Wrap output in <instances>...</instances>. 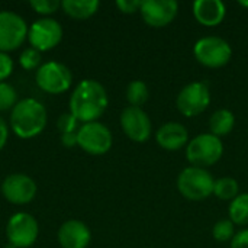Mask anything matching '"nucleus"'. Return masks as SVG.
<instances>
[{"label": "nucleus", "instance_id": "31", "mask_svg": "<svg viewBox=\"0 0 248 248\" xmlns=\"http://www.w3.org/2000/svg\"><path fill=\"white\" fill-rule=\"evenodd\" d=\"M7 138H9V126L6 124V121L0 116V151L4 148Z\"/></svg>", "mask_w": 248, "mask_h": 248}, {"label": "nucleus", "instance_id": "24", "mask_svg": "<svg viewBox=\"0 0 248 248\" xmlns=\"http://www.w3.org/2000/svg\"><path fill=\"white\" fill-rule=\"evenodd\" d=\"M17 102L19 100L15 87L6 81L0 83V112L12 110Z\"/></svg>", "mask_w": 248, "mask_h": 248}, {"label": "nucleus", "instance_id": "34", "mask_svg": "<svg viewBox=\"0 0 248 248\" xmlns=\"http://www.w3.org/2000/svg\"><path fill=\"white\" fill-rule=\"evenodd\" d=\"M4 248H16V247H15V246H12V244H7Z\"/></svg>", "mask_w": 248, "mask_h": 248}, {"label": "nucleus", "instance_id": "19", "mask_svg": "<svg viewBox=\"0 0 248 248\" xmlns=\"http://www.w3.org/2000/svg\"><path fill=\"white\" fill-rule=\"evenodd\" d=\"M235 126V116L228 109H219L209 118L211 134L221 138L228 135Z\"/></svg>", "mask_w": 248, "mask_h": 248}, {"label": "nucleus", "instance_id": "5", "mask_svg": "<svg viewBox=\"0 0 248 248\" xmlns=\"http://www.w3.org/2000/svg\"><path fill=\"white\" fill-rule=\"evenodd\" d=\"M193 54L198 62L209 68H221L227 65L232 57V48L221 36H205L196 41Z\"/></svg>", "mask_w": 248, "mask_h": 248}, {"label": "nucleus", "instance_id": "14", "mask_svg": "<svg viewBox=\"0 0 248 248\" xmlns=\"http://www.w3.org/2000/svg\"><path fill=\"white\" fill-rule=\"evenodd\" d=\"M140 13L148 26L164 28L176 19L179 3L176 0H144Z\"/></svg>", "mask_w": 248, "mask_h": 248}, {"label": "nucleus", "instance_id": "21", "mask_svg": "<svg viewBox=\"0 0 248 248\" xmlns=\"http://www.w3.org/2000/svg\"><path fill=\"white\" fill-rule=\"evenodd\" d=\"M230 221L234 225L248 224V193L238 195L230 205Z\"/></svg>", "mask_w": 248, "mask_h": 248}, {"label": "nucleus", "instance_id": "26", "mask_svg": "<svg viewBox=\"0 0 248 248\" xmlns=\"http://www.w3.org/2000/svg\"><path fill=\"white\" fill-rule=\"evenodd\" d=\"M29 4L36 13L44 15L45 17L55 13L61 7V3L58 0H32Z\"/></svg>", "mask_w": 248, "mask_h": 248}, {"label": "nucleus", "instance_id": "7", "mask_svg": "<svg viewBox=\"0 0 248 248\" xmlns=\"http://www.w3.org/2000/svg\"><path fill=\"white\" fill-rule=\"evenodd\" d=\"M113 144L112 132L100 122L83 124L77 131V145L90 155L106 154Z\"/></svg>", "mask_w": 248, "mask_h": 248}, {"label": "nucleus", "instance_id": "20", "mask_svg": "<svg viewBox=\"0 0 248 248\" xmlns=\"http://www.w3.org/2000/svg\"><path fill=\"white\" fill-rule=\"evenodd\" d=\"M240 185L234 177H221L215 180L214 193L221 201H234L240 193Z\"/></svg>", "mask_w": 248, "mask_h": 248}, {"label": "nucleus", "instance_id": "4", "mask_svg": "<svg viewBox=\"0 0 248 248\" xmlns=\"http://www.w3.org/2000/svg\"><path fill=\"white\" fill-rule=\"evenodd\" d=\"M224 154L221 138L209 134H201L189 141L186 147V158L193 167L206 169L217 164Z\"/></svg>", "mask_w": 248, "mask_h": 248}, {"label": "nucleus", "instance_id": "23", "mask_svg": "<svg viewBox=\"0 0 248 248\" xmlns=\"http://www.w3.org/2000/svg\"><path fill=\"white\" fill-rule=\"evenodd\" d=\"M212 235L217 241L219 243H227L234 238L235 235V225L230 219H219L214 228H212Z\"/></svg>", "mask_w": 248, "mask_h": 248}, {"label": "nucleus", "instance_id": "8", "mask_svg": "<svg viewBox=\"0 0 248 248\" xmlns=\"http://www.w3.org/2000/svg\"><path fill=\"white\" fill-rule=\"evenodd\" d=\"M38 235L39 225L31 214L17 212L9 218L6 225V237L9 244L16 248H28L35 244Z\"/></svg>", "mask_w": 248, "mask_h": 248}, {"label": "nucleus", "instance_id": "29", "mask_svg": "<svg viewBox=\"0 0 248 248\" xmlns=\"http://www.w3.org/2000/svg\"><path fill=\"white\" fill-rule=\"evenodd\" d=\"M141 6H142V0H118L116 1V7L125 15H132L135 12H140Z\"/></svg>", "mask_w": 248, "mask_h": 248}, {"label": "nucleus", "instance_id": "32", "mask_svg": "<svg viewBox=\"0 0 248 248\" xmlns=\"http://www.w3.org/2000/svg\"><path fill=\"white\" fill-rule=\"evenodd\" d=\"M61 142L64 147H74L77 145V132H70V134H62L61 135Z\"/></svg>", "mask_w": 248, "mask_h": 248}, {"label": "nucleus", "instance_id": "15", "mask_svg": "<svg viewBox=\"0 0 248 248\" xmlns=\"http://www.w3.org/2000/svg\"><path fill=\"white\" fill-rule=\"evenodd\" d=\"M57 238L62 248H87L92 240V232L84 222L70 219L60 227Z\"/></svg>", "mask_w": 248, "mask_h": 248}, {"label": "nucleus", "instance_id": "10", "mask_svg": "<svg viewBox=\"0 0 248 248\" xmlns=\"http://www.w3.org/2000/svg\"><path fill=\"white\" fill-rule=\"evenodd\" d=\"M25 19L10 10H0V52H10L22 46L28 38Z\"/></svg>", "mask_w": 248, "mask_h": 248}, {"label": "nucleus", "instance_id": "6", "mask_svg": "<svg viewBox=\"0 0 248 248\" xmlns=\"http://www.w3.org/2000/svg\"><path fill=\"white\" fill-rule=\"evenodd\" d=\"M35 81L42 92L48 94H61L70 89L73 74L67 65L57 61H48L36 70Z\"/></svg>", "mask_w": 248, "mask_h": 248}, {"label": "nucleus", "instance_id": "17", "mask_svg": "<svg viewBox=\"0 0 248 248\" xmlns=\"http://www.w3.org/2000/svg\"><path fill=\"white\" fill-rule=\"evenodd\" d=\"M195 19L203 26H218L227 15V7L221 0H196L193 3Z\"/></svg>", "mask_w": 248, "mask_h": 248}, {"label": "nucleus", "instance_id": "28", "mask_svg": "<svg viewBox=\"0 0 248 248\" xmlns=\"http://www.w3.org/2000/svg\"><path fill=\"white\" fill-rule=\"evenodd\" d=\"M12 73H13V60L7 54L0 52V83L9 78Z\"/></svg>", "mask_w": 248, "mask_h": 248}, {"label": "nucleus", "instance_id": "33", "mask_svg": "<svg viewBox=\"0 0 248 248\" xmlns=\"http://www.w3.org/2000/svg\"><path fill=\"white\" fill-rule=\"evenodd\" d=\"M240 4H241V6H244V7H248V1H244V0H241V1H240Z\"/></svg>", "mask_w": 248, "mask_h": 248}, {"label": "nucleus", "instance_id": "18", "mask_svg": "<svg viewBox=\"0 0 248 248\" xmlns=\"http://www.w3.org/2000/svg\"><path fill=\"white\" fill-rule=\"evenodd\" d=\"M100 3L97 0H64L61 1V9L65 15L73 19H89L92 17Z\"/></svg>", "mask_w": 248, "mask_h": 248}, {"label": "nucleus", "instance_id": "2", "mask_svg": "<svg viewBox=\"0 0 248 248\" xmlns=\"http://www.w3.org/2000/svg\"><path fill=\"white\" fill-rule=\"evenodd\" d=\"M48 121L45 106L32 97L19 100L10 110V128L13 134L22 140H29L39 135Z\"/></svg>", "mask_w": 248, "mask_h": 248}, {"label": "nucleus", "instance_id": "27", "mask_svg": "<svg viewBox=\"0 0 248 248\" xmlns=\"http://www.w3.org/2000/svg\"><path fill=\"white\" fill-rule=\"evenodd\" d=\"M77 124L78 121L68 112V113H62L57 122V126L58 129L61 131V135L62 134H70V132H77L78 128H77Z\"/></svg>", "mask_w": 248, "mask_h": 248}, {"label": "nucleus", "instance_id": "9", "mask_svg": "<svg viewBox=\"0 0 248 248\" xmlns=\"http://www.w3.org/2000/svg\"><path fill=\"white\" fill-rule=\"evenodd\" d=\"M211 103L209 86L203 81H193L185 86L176 99V106L183 116L193 118L208 109Z\"/></svg>", "mask_w": 248, "mask_h": 248}, {"label": "nucleus", "instance_id": "30", "mask_svg": "<svg viewBox=\"0 0 248 248\" xmlns=\"http://www.w3.org/2000/svg\"><path fill=\"white\" fill-rule=\"evenodd\" d=\"M231 248H248V230H243L231 240Z\"/></svg>", "mask_w": 248, "mask_h": 248}, {"label": "nucleus", "instance_id": "12", "mask_svg": "<svg viewBox=\"0 0 248 248\" xmlns=\"http://www.w3.org/2000/svg\"><path fill=\"white\" fill-rule=\"evenodd\" d=\"M121 126L125 135L134 142H147L153 132L150 116L144 109L135 106H128L122 110Z\"/></svg>", "mask_w": 248, "mask_h": 248}, {"label": "nucleus", "instance_id": "13", "mask_svg": "<svg viewBox=\"0 0 248 248\" xmlns=\"http://www.w3.org/2000/svg\"><path fill=\"white\" fill-rule=\"evenodd\" d=\"M1 195L7 202L13 205H26L35 199L36 183L28 174L15 173L3 180Z\"/></svg>", "mask_w": 248, "mask_h": 248}, {"label": "nucleus", "instance_id": "1", "mask_svg": "<svg viewBox=\"0 0 248 248\" xmlns=\"http://www.w3.org/2000/svg\"><path fill=\"white\" fill-rule=\"evenodd\" d=\"M70 113L83 124L96 122L106 110L109 97L106 89L96 80H81L70 96Z\"/></svg>", "mask_w": 248, "mask_h": 248}, {"label": "nucleus", "instance_id": "22", "mask_svg": "<svg viewBox=\"0 0 248 248\" xmlns=\"http://www.w3.org/2000/svg\"><path fill=\"white\" fill-rule=\"evenodd\" d=\"M150 97V90L142 80H134L126 87V100L129 106L141 108Z\"/></svg>", "mask_w": 248, "mask_h": 248}, {"label": "nucleus", "instance_id": "16", "mask_svg": "<svg viewBox=\"0 0 248 248\" xmlns=\"http://www.w3.org/2000/svg\"><path fill=\"white\" fill-rule=\"evenodd\" d=\"M155 140L161 148L167 151H177L189 144V132L179 122H167L158 128Z\"/></svg>", "mask_w": 248, "mask_h": 248}, {"label": "nucleus", "instance_id": "3", "mask_svg": "<svg viewBox=\"0 0 248 248\" xmlns=\"http://www.w3.org/2000/svg\"><path fill=\"white\" fill-rule=\"evenodd\" d=\"M215 180L206 169L186 167L177 177V189L183 198L192 202L208 199L214 193Z\"/></svg>", "mask_w": 248, "mask_h": 248}, {"label": "nucleus", "instance_id": "11", "mask_svg": "<svg viewBox=\"0 0 248 248\" xmlns=\"http://www.w3.org/2000/svg\"><path fill=\"white\" fill-rule=\"evenodd\" d=\"M62 39V26L52 17H41L28 29V41L39 52L55 48Z\"/></svg>", "mask_w": 248, "mask_h": 248}, {"label": "nucleus", "instance_id": "25", "mask_svg": "<svg viewBox=\"0 0 248 248\" xmlns=\"http://www.w3.org/2000/svg\"><path fill=\"white\" fill-rule=\"evenodd\" d=\"M41 52L32 46L29 48H25L19 57V64L23 70L26 71H31V70H38L42 64H41Z\"/></svg>", "mask_w": 248, "mask_h": 248}]
</instances>
